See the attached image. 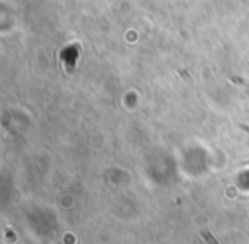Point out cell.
Returning a JSON list of instances; mask_svg holds the SVG:
<instances>
[{
	"mask_svg": "<svg viewBox=\"0 0 249 244\" xmlns=\"http://www.w3.org/2000/svg\"><path fill=\"white\" fill-rule=\"evenodd\" d=\"M203 236H205V237H208V241H210V244H217V243H215V239H213V237H212V236H210V234H208V232H205Z\"/></svg>",
	"mask_w": 249,
	"mask_h": 244,
	"instance_id": "6da1fadb",
	"label": "cell"
}]
</instances>
